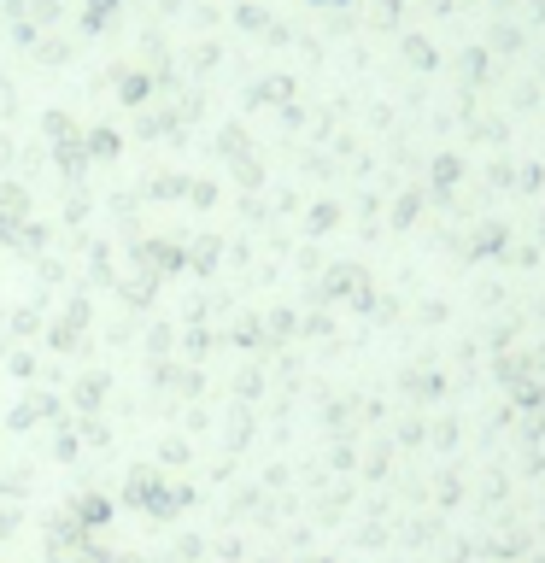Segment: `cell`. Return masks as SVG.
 Wrapping results in <instances>:
<instances>
[{
    "mask_svg": "<svg viewBox=\"0 0 545 563\" xmlns=\"http://www.w3.org/2000/svg\"><path fill=\"white\" fill-rule=\"evenodd\" d=\"M89 153L94 159H111V153H118V135H111V130H94L89 135Z\"/></svg>",
    "mask_w": 545,
    "mask_h": 563,
    "instance_id": "7a4b0ae2",
    "label": "cell"
},
{
    "mask_svg": "<svg viewBox=\"0 0 545 563\" xmlns=\"http://www.w3.org/2000/svg\"><path fill=\"white\" fill-rule=\"evenodd\" d=\"M24 211H30V199H24V188H12V182H0V235H18V223H24Z\"/></svg>",
    "mask_w": 545,
    "mask_h": 563,
    "instance_id": "6da1fadb",
    "label": "cell"
}]
</instances>
